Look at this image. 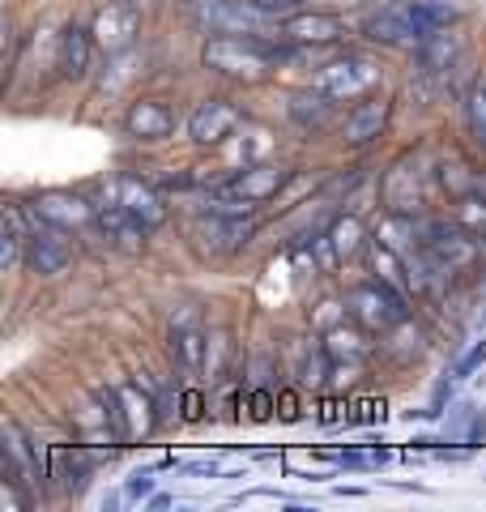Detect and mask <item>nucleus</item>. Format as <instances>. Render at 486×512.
<instances>
[{
  "label": "nucleus",
  "mask_w": 486,
  "mask_h": 512,
  "mask_svg": "<svg viewBox=\"0 0 486 512\" xmlns=\"http://www.w3.org/2000/svg\"><path fill=\"white\" fill-rule=\"evenodd\" d=\"M290 60L282 43L265 35H209L201 47V64L235 82H265L269 73H278Z\"/></svg>",
  "instance_id": "f257e3e1"
},
{
  "label": "nucleus",
  "mask_w": 486,
  "mask_h": 512,
  "mask_svg": "<svg viewBox=\"0 0 486 512\" xmlns=\"http://www.w3.org/2000/svg\"><path fill=\"white\" fill-rule=\"evenodd\" d=\"M452 22H457V9L444 5V0H393L367 22V39L388 47H418L435 30H448Z\"/></svg>",
  "instance_id": "f03ea898"
},
{
  "label": "nucleus",
  "mask_w": 486,
  "mask_h": 512,
  "mask_svg": "<svg viewBox=\"0 0 486 512\" xmlns=\"http://www.w3.org/2000/svg\"><path fill=\"white\" fill-rule=\"evenodd\" d=\"M94 393L103 397V406L111 414V427H116V440L120 444H137V440H145L162 423L154 393H145L137 380L107 384V389H94Z\"/></svg>",
  "instance_id": "7ed1b4c3"
},
{
  "label": "nucleus",
  "mask_w": 486,
  "mask_h": 512,
  "mask_svg": "<svg viewBox=\"0 0 486 512\" xmlns=\"http://www.w3.org/2000/svg\"><path fill=\"white\" fill-rule=\"evenodd\" d=\"M188 18L205 35H265L282 18H269L252 0H188Z\"/></svg>",
  "instance_id": "20e7f679"
},
{
  "label": "nucleus",
  "mask_w": 486,
  "mask_h": 512,
  "mask_svg": "<svg viewBox=\"0 0 486 512\" xmlns=\"http://www.w3.org/2000/svg\"><path fill=\"white\" fill-rule=\"evenodd\" d=\"M346 312H350V320H359V325L371 329V333H388V329L405 325V316H410L405 295L397 291V286L380 282V278L350 286L346 291Z\"/></svg>",
  "instance_id": "39448f33"
},
{
  "label": "nucleus",
  "mask_w": 486,
  "mask_h": 512,
  "mask_svg": "<svg viewBox=\"0 0 486 512\" xmlns=\"http://www.w3.org/2000/svg\"><path fill=\"white\" fill-rule=\"evenodd\" d=\"M192 248L201 256H235L239 248L252 244L256 235V222L252 214H218V210H205L201 218H192Z\"/></svg>",
  "instance_id": "423d86ee"
},
{
  "label": "nucleus",
  "mask_w": 486,
  "mask_h": 512,
  "mask_svg": "<svg viewBox=\"0 0 486 512\" xmlns=\"http://www.w3.org/2000/svg\"><path fill=\"white\" fill-rule=\"evenodd\" d=\"M376 86H380V64L367 60V56H342V60L324 64V69L312 77V90L329 94L333 103L367 99V94H376Z\"/></svg>",
  "instance_id": "0eeeda50"
},
{
  "label": "nucleus",
  "mask_w": 486,
  "mask_h": 512,
  "mask_svg": "<svg viewBox=\"0 0 486 512\" xmlns=\"http://www.w3.org/2000/svg\"><path fill=\"white\" fill-rule=\"evenodd\" d=\"M77 244L69 239V231L56 227V222H43L30 210V244H26V269H35L39 278H60L64 269L73 265Z\"/></svg>",
  "instance_id": "6e6552de"
},
{
  "label": "nucleus",
  "mask_w": 486,
  "mask_h": 512,
  "mask_svg": "<svg viewBox=\"0 0 486 512\" xmlns=\"http://www.w3.org/2000/svg\"><path fill=\"white\" fill-rule=\"evenodd\" d=\"M107 201L120 205L124 214H133L145 231H158L162 222H167V201H162V192L154 184L137 180V175H116V180L107 184Z\"/></svg>",
  "instance_id": "1a4fd4ad"
},
{
  "label": "nucleus",
  "mask_w": 486,
  "mask_h": 512,
  "mask_svg": "<svg viewBox=\"0 0 486 512\" xmlns=\"http://www.w3.org/2000/svg\"><path fill=\"white\" fill-rule=\"evenodd\" d=\"M137 30H141V9L133 0H111L107 9H99V18H94V43H99V52L120 56L137 39Z\"/></svg>",
  "instance_id": "9d476101"
},
{
  "label": "nucleus",
  "mask_w": 486,
  "mask_h": 512,
  "mask_svg": "<svg viewBox=\"0 0 486 512\" xmlns=\"http://www.w3.org/2000/svg\"><path fill=\"white\" fill-rule=\"evenodd\" d=\"M384 210L388 214H423L427 205V188H423V171H418L410 158L393 163V171L384 175Z\"/></svg>",
  "instance_id": "9b49d317"
},
{
  "label": "nucleus",
  "mask_w": 486,
  "mask_h": 512,
  "mask_svg": "<svg viewBox=\"0 0 486 512\" xmlns=\"http://www.w3.org/2000/svg\"><path fill=\"white\" fill-rule=\"evenodd\" d=\"M235 128H239V107L226 99H205L192 107V116H188V137L197 141V146H222Z\"/></svg>",
  "instance_id": "f8f14e48"
},
{
  "label": "nucleus",
  "mask_w": 486,
  "mask_h": 512,
  "mask_svg": "<svg viewBox=\"0 0 486 512\" xmlns=\"http://www.w3.org/2000/svg\"><path fill=\"white\" fill-rule=\"evenodd\" d=\"M388 111H393V103H388L384 94H367V99H359L342 116L337 133H342L346 146H367V141H376L388 128Z\"/></svg>",
  "instance_id": "ddd939ff"
},
{
  "label": "nucleus",
  "mask_w": 486,
  "mask_h": 512,
  "mask_svg": "<svg viewBox=\"0 0 486 512\" xmlns=\"http://www.w3.org/2000/svg\"><path fill=\"white\" fill-rule=\"evenodd\" d=\"M278 35L286 43L299 47H324V43H342L346 39V22L333 18V13H290V18L278 22Z\"/></svg>",
  "instance_id": "4468645a"
},
{
  "label": "nucleus",
  "mask_w": 486,
  "mask_h": 512,
  "mask_svg": "<svg viewBox=\"0 0 486 512\" xmlns=\"http://www.w3.org/2000/svg\"><path fill=\"white\" fill-rule=\"evenodd\" d=\"M30 210H35L43 222H56V227H64V231L94 227V218H99V210L86 205L81 197H73V192H43V197L30 201Z\"/></svg>",
  "instance_id": "2eb2a0df"
},
{
  "label": "nucleus",
  "mask_w": 486,
  "mask_h": 512,
  "mask_svg": "<svg viewBox=\"0 0 486 512\" xmlns=\"http://www.w3.org/2000/svg\"><path fill=\"white\" fill-rule=\"evenodd\" d=\"M94 30L86 26H64L60 35V47H56V69L64 82H81L90 73V60H94Z\"/></svg>",
  "instance_id": "dca6fc26"
},
{
  "label": "nucleus",
  "mask_w": 486,
  "mask_h": 512,
  "mask_svg": "<svg viewBox=\"0 0 486 512\" xmlns=\"http://www.w3.org/2000/svg\"><path fill=\"white\" fill-rule=\"evenodd\" d=\"M124 128H128V137H137V141H167L175 133V116L162 99H137L128 107Z\"/></svg>",
  "instance_id": "f3484780"
},
{
  "label": "nucleus",
  "mask_w": 486,
  "mask_h": 512,
  "mask_svg": "<svg viewBox=\"0 0 486 512\" xmlns=\"http://www.w3.org/2000/svg\"><path fill=\"white\" fill-rule=\"evenodd\" d=\"M26 244H30V205L9 201L0 214V265L18 269L26 265Z\"/></svg>",
  "instance_id": "a211bd4d"
},
{
  "label": "nucleus",
  "mask_w": 486,
  "mask_h": 512,
  "mask_svg": "<svg viewBox=\"0 0 486 512\" xmlns=\"http://www.w3.org/2000/svg\"><path fill=\"white\" fill-rule=\"evenodd\" d=\"M205 355H209V333L197 320H180L171 325V359L184 376H201L205 372Z\"/></svg>",
  "instance_id": "6ab92c4d"
},
{
  "label": "nucleus",
  "mask_w": 486,
  "mask_h": 512,
  "mask_svg": "<svg viewBox=\"0 0 486 512\" xmlns=\"http://www.w3.org/2000/svg\"><path fill=\"white\" fill-rule=\"evenodd\" d=\"M94 227H99L107 244L116 252H124V256H137L145 248V235H150L133 214H124L120 205H103L99 218H94Z\"/></svg>",
  "instance_id": "aec40b11"
},
{
  "label": "nucleus",
  "mask_w": 486,
  "mask_h": 512,
  "mask_svg": "<svg viewBox=\"0 0 486 512\" xmlns=\"http://www.w3.org/2000/svg\"><path fill=\"white\" fill-rule=\"evenodd\" d=\"M290 180V167H278V163H252V167H243L235 180H226L222 188H231L239 192V197H248V201H269V197H278V188Z\"/></svg>",
  "instance_id": "412c9836"
},
{
  "label": "nucleus",
  "mask_w": 486,
  "mask_h": 512,
  "mask_svg": "<svg viewBox=\"0 0 486 512\" xmlns=\"http://www.w3.org/2000/svg\"><path fill=\"white\" fill-rule=\"evenodd\" d=\"M94 461L99 457H94L86 444H64V448H52V466H47V474L60 478V487L69 495H77L81 487H86Z\"/></svg>",
  "instance_id": "4be33fe9"
},
{
  "label": "nucleus",
  "mask_w": 486,
  "mask_h": 512,
  "mask_svg": "<svg viewBox=\"0 0 486 512\" xmlns=\"http://www.w3.org/2000/svg\"><path fill=\"white\" fill-rule=\"evenodd\" d=\"M290 116H295L303 128L320 133V128L333 120V99H329V94H320V90H303V94L290 99Z\"/></svg>",
  "instance_id": "5701e85b"
},
{
  "label": "nucleus",
  "mask_w": 486,
  "mask_h": 512,
  "mask_svg": "<svg viewBox=\"0 0 486 512\" xmlns=\"http://www.w3.org/2000/svg\"><path fill=\"white\" fill-rule=\"evenodd\" d=\"M324 350H329V359L333 363H359L367 359V338L359 329H346V325H333L329 333H324Z\"/></svg>",
  "instance_id": "b1692460"
},
{
  "label": "nucleus",
  "mask_w": 486,
  "mask_h": 512,
  "mask_svg": "<svg viewBox=\"0 0 486 512\" xmlns=\"http://www.w3.org/2000/svg\"><path fill=\"white\" fill-rule=\"evenodd\" d=\"M333 252H337V261H354L363 248H367V231H363V222L359 218H337L333 222Z\"/></svg>",
  "instance_id": "393cba45"
},
{
  "label": "nucleus",
  "mask_w": 486,
  "mask_h": 512,
  "mask_svg": "<svg viewBox=\"0 0 486 512\" xmlns=\"http://www.w3.org/2000/svg\"><path fill=\"white\" fill-rule=\"evenodd\" d=\"M465 124H469V137L478 141V146L486 150V90H474L465 103Z\"/></svg>",
  "instance_id": "a878e982"
},
{
  "label": "nucleus",
  "mask_w": 486,
  "mask_h": 512,
  "mask_svg": "<svg viewBox=\"0 0 486 512\" xmlns=\"http://www.w3.org/2000/svg\"><path fill=\"white\" fill-rule=\"evenodd\" d=\"M231 359V338L226 333H214L209 338V355H205V372H209V380H222L218 372H222V363Z\"/></svg>",
  "instance_id": "bb28decb"
},
{
  "label": "nucleus",
  "mask_w": 486,
  "mask_h": 512,
  "mask_svg": "<svg viewBox=\"0 0 486 512\" xmlns=\"http://www.w3.org/2000/svg\"><path fill=\"white\" fill-rule=\"evenodd\" d=\"M482 363H486V338H482V342H474V346H469L465 355L457 359V367H452V380H469Z\"/></svg>",
  "instance_id": "cd10ccee"
},
{
  "label": "nucleus",
  "mask_w": 486,
  "mask_h": 512,
  "mask_svg": "<svg viewBox=\"0 0 486 512\" xmlns=\"http://www.w3.org/2000/svg\"><path fill=\"white\" fill-rule=\"evenodd\" d=\"M248 406H252V419H256V423L273 419V410H278V402H273V393H269V389H252Z\"/></svg>",
  "instance_id": "c85d7f7f"
},
{
  "label": "nucleus",
  "mask_w": 486,
  "mask_h": 512,
  "mask_svg": "<svg viewBox=\"0 0 486 512\" xmlns=\"http://www.w3.org/2000/svg\"><path fill=\"white\" fill-rule=\"evenodd\" d=\"M154 474L150 470H137L133 478H128V487H124V495H128V500H145V495H154Z\"/></svg>",
  "instance_id": "c756f323"
},
{
  "label": "nucleus",
  "mask_w": 486,
  "mask_h": 512,
  "mask_svg": "<svg viewBox=\"0 0 486 512\" xmlns=\"http://www.w3.org/2000/svg\"><path fill=\"white\" fill-rule=\"evenodd\" d=\"M252 5H261L269 18H290V13L303 9V0H252Z\"/></svg>",
  "instance_id": "7c9ffc66"
},
{
  "label": "nucleus",
  "mask_w": 486,
  "mask_h": 512,
  "mask_svg": "<svg viewBox=\"0 0 486 512\" xmlns=\"http://www.w3.org/2000/svg\"><path fill=\"white\" fill-rule=\"evenodd\" d=\"M184 419H188V423L205 419V393H201V389H184Z\"/></svg>",
  "instance_id": "2f4dec72"
},
{
  "label": "nucleus",
  "mask_w": 486,
  "mask_h": 512,
  "mask_svg": "<svg viewBox=\"0 0 486 512\" xmlns=\"http://www.w3.org/2000/svg\"><path fill=\"white\" fill-rule=\"evenodd\" d=\"M278 414H282L286 423H290V419H299V410H295V393H282V397H278Z\"/></svg>",
  "instance_id": "473e14b6"
},
{
  "label": "nucleus",
  "mask_w": 486,
  "mask_h": 512,
  "mask_svg": "<svg viewBox=\"0 0 486 512\" xmlns=\"http://www.w3.org/2000/svg\"><path fill=\"white\" fill-rule=\"evenodd\" d=\"M167 504H175L171 495H150V508H167Z\"/></svg>",
  "instance_id": "72a5a7b5"
}]
</instances>
